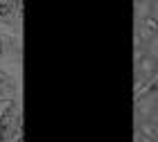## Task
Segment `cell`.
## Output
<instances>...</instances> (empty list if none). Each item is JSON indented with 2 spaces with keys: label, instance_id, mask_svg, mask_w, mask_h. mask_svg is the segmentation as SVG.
<instances>
[{
  "label": "cell",
  "instance_id": "cell-2",
  "mask_svg": "<svg viewBox=\"0 0 158 142\" xmlns=\"http://www.w3.org/2000/svg\"><path fill=\"white\" fill-rule=\"evenodd\" d=\"M0 56L20 61V39L18 34H0Z\"/></svg>",
  "mask_w": 158,
  "mask_h": 142
},
{
  "label": "cell",
  "instance_id": "cell-4",
  "mask_svg": "<svg viewBox=\"0 0 158 142\" xmlns=\"http://www.w3.org/2000/svg\"><path fill=\"white\" fill-rule=\"evenodd\" d=\"M18 142H20V140H18Z\"/></svg>",
  "mask_w": 158,
  "mask_h": 142
},
{
  "label": "cell",
  "instance_id": "cell-1",
  "mask_svg": "<svg viewBox=\"0 0 158 142\" xmlns=\"http://www.w3.org/2000/svg\"><path fill=\"white\" fill-rule=\"evenodd\" d=\"M23 140V120H20L18 97L7 104L0 115V142H18Z\"/></svg>",
  "mask_w": 158,
  "mask_h": 142
},
{
  "label": "cell",
  "instance_id": "cell-3",
  "mask_svg": "<svg viewBox=\"0 0 158 142\" xmlns=\"http://www.w3.org/2000/svg\"><path fill=\"white\" fill-rule=\"evenodd\" d=\"M18 86L14 81V77L5 70H0V104H9L11 99H16Z\"/></svg>",
  "mask_w": 158,
  "mask_h": 142
}]
</instances>
